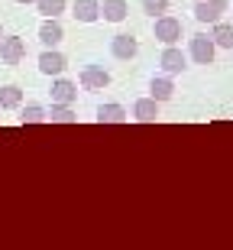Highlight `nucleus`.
<instances>
[{"instance_id": "17", "label": "nucleus", "mask_w": 233, "mask_h": 250, "mask_svg": "<svg viewBox=\"0 0 233 250\" xmlns=\"http://www.w3.org/2000/svg\"><path fill=\"white\" fill-rule=\"evenodd\" d=\"M211 36H214V42L220 49H233V26L230 23H214V33Z\"/></svg>"}, {"instance_id": "4", "label": "nucleus", "mask_w": 233, "mask_h": 250, "mask_svg": "<svg viewBox=\"0 0 233 250\" xmlns=\"http://www.w3.org/2000/svg\"><path fill=\"white\" fill-rule=\"evenodd\" d=\"M23 56H26V42L19 36H3V42H0V59H3V65H19Z\"/></svg>"}, {"instance_id": "10", "label": "nucleus", "mask_w": 233, "mask_h": 250, "mask_svg": "<svg viewBox=\"0 0 233 250\" xmlns=\"http://www.w3.org/2000/svg\"><path fill=\"white\" fill-rule=\"evenodd\" d=\"M78 98V84L68 82V78H58L52 82V104H72Z\"/></svg>"}, {"instance_id": "8", "label": "nucleus", "mask_w": 233, "mask_h": 250, "mask_svg": "<svg viewBox=\"0 0 233 250\" xmlns=\"http://www.w3.org/2000/svg\"><path fill=\"white\" fill-rule=\"evenodd\" d=\"M110 52L117 59H123V62H126V59H133L136 52H140V42H136L133 36H126V33H120V36L110 39Z\"/></svg>"}, {"instance_id": "6", "label": "nucleus", "mask_w": 233, "mask_h": 250, "mask_svg": "<svg viewBox=\"0 0 233 250\" xmlns=\"http://www.w3.org/2000/svg\"><path fill=\"white\" fill-rule=\"evenodd\" d=\"M159 65H162V72H165V75H178V72H185V68H188V59H185V52H181V49L165 46V52H162Z\"/></svg>"}, {"instance_id": "20", "label": "nucleus", "mask_w": 233, "mask_h": 250, "mask_svg": "<svg viewBox=\"0 0 233 250\" xmlns=\"http://www.w3.org/2000/svg\"><path fill=\"white\" fill-rule=\"evenodd\" d=\"M42 121H49V111H46V107L29 104L26 111H23V127H26V124H42Z\"/></svg>"}, {"instance_id": "5", "label": "nucleus", "mask_w": 233, "mask_h": 250, "mask_svg": "<svg viewBox=\"0 0 233 250\" xmlns=\"http://www.w3.org/2000/svg\"><path fill=\"white\" fill-rule=\"evenodd\" d=\"M110 84V72H104L101 65H88L81 72V88L84 91H104Z\"/></svg>"}, {"instance_id": "15", "label": "nucleus", "mask_w": 233, "mask_h": 250, "mask_svg": "<svg viewBox=\"0 0 233 250\" xmlns=\"http://www.w3.org/2000/svg\"><path fill=\"white\" fill-rule=\"evenodd\" d=\"M149 91H152V98L162 104V101H168V98L175 94V84H172V78H152Z\"/></svg>"}, {"instance_id": "3", "label": "nucleus", "mask_w": 233, "mask_h": 250, "mask_svg": "<svg viewBox=\"0 0 233 250\" xmlns=\"http://www.w3.org/2000/svg\"><path fill=\"white\" fill-rule=\"evenodd\" d=\"M156 39L159 42H165V46H175L178 39H181V20H175V17H159L156 20Z\"/></svg>"}, {"instance_id": "14", "label": "nucleus", "mask_w": 233, "mask_h": 250, "mask_svg": "<svg viewBox=\"0 0 233 250\" xmlns=\"http://www.w3.org/2000/svg\"><path fill=\"white\" fill-rule=\"evenodd\" d=\"M19 104H23V91H19L17 84H3V88H0V107H3V111H13Z\"/></svg>"}, {"instance_id": "9", "label": "nucleus", "mask_w": 233, "mask_h": 250, "mask_svg": "<svg viewBox=\"0 0 233 250\" xmlns=\"http://www.w3.org/2000/svg\"><path fill=\"white\" fill-rule=\"evenodd\" d=\"M65 56L62 52H55V49H46L42 56H39V72H46V75H62L65 72Z\"/></svg>"}, {"instance_id": "12", "label": "nucleus", "mask_w": 233, "mask_h": 250, "mask_svg": "<svg viewBox=\"0 0 233 250\" xmlns=\"http://www.w3.org/2000/svg\"><path fill=\"white\" fill-rule=\"evenodd\" d=\"M126 13H130L126 0H104V3H101V17L107 20V23H123Z\"/></svg>"}, {"instance_id": "16", "label": "nucleus", "mask_w": 233, "mask_h": 250, "mask_svg": "<svg viewBox=\"0 0 233 250\" xmlns=\"http://www.w3.org/2000/svg\"><path fill=\"white\" fill-rule=\"evenodd\" d=\"M97 121L101 124H120V121H126V111H123L120 104H104L101 111H97Z\"/></svg>"}, {"instance_id": "23", "label": "nucleus", "mask_w": 233, "mask_h": 250, "mask_svg": "<svg viewBox=\"0 0 233 250\" xmlns=\"http://www.w3.org/2000/svg\"><path fill=\"white\" fill-rule=\"evenodd\" d=\"M0 42H3V26H0Z\"/></svg>"}, {"instance_id": "21", "label": "nucleus", "mask_w": 233, "mask_h": 250, "mask_svg": "<svg viewBox=\"0 0 233 250\" xmlns=\"http://www.w3.org/2000/svg\"><path fill=\"white\" fill-rule=\"evenodd\" d=\"M143 10H146L149 17H165L168 0H143Z\"/></svg>"}, {"instance_id": "11", "label": "nucleus", "mask_w": 233, "mask_h": 250, "mask_svg": "<svg viewBox=\"0 0 233 250\" xmlns=\"http://www.w3.org/2000/svg\"><path fill=\"white\" fill-rule=\"evenodd\" d=\"M75 20L78 23H97L101 20V0H75Z\"/></svg>"}, {"instance_id": "19", "label": "nucleus", "mask_w": 233, "mask_h": 250, "mask_svg": "<svg viewBox=\"0 0 233 250\" xmlns=\"http://www.w3.org/2000/svg\"><path fill=\"white\" fill-rule=\"evenodd\" d=\"M36 7L42 17H58V13H65V0H36Z\"/></svg>"}, {"instance_id": "22", "label": "nucleus", "mask_w": 233, "mask_h": 250, "mask_svg": "<svg viewBox=\"0 0 233 250\" xmlns=\"http://www.w3.org/2000/svg\"><path fill=\"white\" fill-rule=\"evenodd\" d=\"M17 3H36V0H17Z\"/></svg>"}, {"instance_id": "13", "label": "nucleus", "mask_w": 233, "mask_h": 250, "mask_svg": "<svg viewBox=\"0 0 233 250\" xmlns=\"http://www.w3.org/2000/svg\"><path fill=\"white\" fill-rule=\"evenodd\" d=\"M133 117H136V121H156L159 117V101L156 98H140V101L133 104Z\"/></svg>"}, {"instance_id": "24", "label": "nucleus", "mask_w": 233, "mask_h": 250, "mask_svg": "<svg viewBox=\"0 0 233 250\" xmlns=\"http://www.w3.org/2000/svg\"><path fill=\"white\" fill-rule=\"evenodd\" d=\"M195 3H197V0H195Z\"/></svg>"}, {"instance_id": "7", "label": "nucleus", "mask_w": 233, "mask_h": 250, "mask_svg": "<svg viewBox=\"0 0 233 250\" xmlns=\"http://www.w3.org/2000/svg\"><path fill=\"white\" fill-rule=\"evenodd\" d=\"M39 39H42L49 49H55L58 42L65 39V29H62V23H58V17H46V20H42V26H39Z\"/></svg>"}, {"instance_id": "1", "label": "nucleus", "mask_w": 233, "mask_h": 250, "mask_svg": "<svg viewBox=\"0 0 233 250\" xmlns=\"http://www.w3.org/2000/svg\"><path fill=\"white\" fill-rule=\"evenodd\" d=\"M230 7V0H197L195 3V17H197V23H220V13Z\"/></svg>"}, {"instance_id": "18", "label": "nucleus", "mask_w": 233, "mask_h": 250, "mask_svg": "<svg viewBox=\"0 0 233 250\" xmlns=\"http://www.w3.org/2000/svg\"><path fill=\"white\" fill-rule=\"evenodd\" d=\"M49 121H55V124H72V121H75V111H72V104H52V111H49Z\"/></svg>"}, {"instance_id": "2", "label": "nucleus", "mask_w": 233, "mask_h": 250, "mask_svg": "<svg viewBox=\"0 0 233 250\" xmlns=\"http://www.w3.org/2000/svg\"><path fill=\"white\" fill-rule=\"evenodd\" d=\"M214 49H217L214 36H204V33H195V36H191V59H195L197 65L214 62Z\"/></svg>"}]
</instances>
